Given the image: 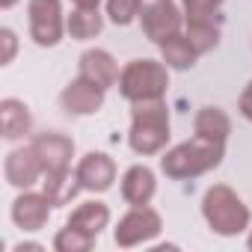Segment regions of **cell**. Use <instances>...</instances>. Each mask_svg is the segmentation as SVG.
<instances>
[{
  "instance_id": "obj_12",
  "label": "cell",
  "mask_w": 252,
  "mask_h": 252,
  "mask_svg": "<svg viewBox=\"0 0 252 252\" xmlns=\"http://www.w3.org/2000/svg\"><path fill=\"white\" fill-rule=\"evenodd\" d=\"M51 199L45 193H30L24 190L15 202H12V222L21 228V231H39L45 228L48 217H51Z\"/></svg>"
},
{
  "instance_id": "obj_22",
  "label": "cell",
  "mask_w": 252,
  "mask_h": 252,
  "mask_svg": "<svg viewBox=\"0 0 252 252\" xmlns=\"http://www.w3.org/2000/svg\"><path fill=\"white\" fill-rule=\"evenodd\" d=\"M92 246H95V237H89V234H83V231H77L71 225L60 228L57 237H54V249L57 252H89Z\"/></svg>"
},
{
  "instance_id": "obj_24",
  "label": "cell",
  "mask_w": 252,
  "mask_h": 252,
  "mask_svg": "<svg viewBox=\"0 0 252 252\" xmlns=\"http://www.w3.org/2000/svg\"><path fill=\"white\" fill-rule=\"evenodd\" d=\"M140 12H143V0H107V15L119 27H128Z\"/></svg>"
},
{
  "instance_id": "obj_30",
  "label": "cell",
  "mask_w": 252,
  "mask_h": 252,
  "mask_svg": "<svg viewBox=\"0 0 252 252\" xmlns=\"http://www.w3.org/2000/svg\"><path fill=\"white\" fill-rule=\"evenodd\" d=\"M246 246H249V252H252V231H249V237H246Z\"/></svg>"
},
{
  "instance_id": "obj_20",
  "label": "cell",
  "mask_w": 252,
  "mask_h": 252,
  "mask_svg": "<svg viewBox=\"0 0 252 252\" xmlns=\"http://www.w3.org/2000/svg\"><path fill=\"white\" fill-rule=\"evenodd\" d=\"M101 27H104V18L98 15V9H77L74 6V12L65 18V30L71 33V39H80V42L95 39L101 33Z\"/></svg>"
},
{
  "instance_id": "obj_23",
  "label": "cell",
  "mask_w": 252,
  "mask_h": 252,
  "mask_svg": "<svg viewBox=\"0 0 252 252\" xmlns=\"http://www.w3.org/2000/svg\"><path fill=\"white\" fill-rule=\"evenodd\" d=\"M184 6V21L187 24H202V21H220L217 12L222 0H181Z\"/></svg>"
},
{
  "instance_id": "obj_4",
  "label": "cell",
  "mask_w": 252,
  "mask_h": 252,
  "mask_svg": "<svg viewBox=\"0 0 252 252\" xmlns=\"http://www.w3.org/2000/svg\"><path fill=\"white\" fill-rule=\"evenodd\" d=\"M169 65L158 60H131L119 74V89L131 104L137 101H158L166 95L169 86Z\"/></svg>"
},
{
  "instance_id": "obj_7",
  "label": "cell",
  "mask_w": 252,
  "mask_h": 252,
  "mask_svg": "<svg viewBox=\"0 0 252 252\" xmlns=\"http://www.w3.org/2000/svg\"><path fill=\"white\" fill-rule=\"evenodd\" d=\"M140 21H143V33L155 45H163L166 39H172V36L181 33L184 12L172 3V0H152L149 6H143Z\"/></svg>"
},
{
  "instance_id": "obj_21",
  "label": "cell",
  "mask_w": 252,
  "mask_h": 252,
  "mask_svg": "<svg viewBox=\"0 0 252 252\" xmlns=\"http://www.w3.org/2000/svg\"><path fill=\"white\" fill-rule=\"evenodd\" d=\"M187 39L199 54H208L220 42V21H202V24H187Z\"/></svg>"
},
{
  "instance_id": "obj_17",
  "label": "cell",
  "mask_w": 252,
  "mask_h": 252,
  "mask_svg": "<svg viewBox=\"0 0 252 252\" xmlns=\"http://www.w3.org/2000/svg\"><path fill=\"white\" fill-rule=\"evenodd\" d=\"M77 190H83L77 181V172L71 175L68 169H54L42 175V193L51 199V205H68Z\"/></svg>"
},
{
  "instance_id": "obj_26",
  "label": "cell",
  "mask_w": 252,
  "mask_h": 252,
  "mask_svg": "<svg viewBox=\"0 0 252 252\" xmlns=\"http://www.w3.org/2000/svg\"><path fill=\"white\" fill-rule=\"evenodd\" d=\"M237 110H240L243 119L252 122V80L246 83V89H243V95H240V101H237Z\"/></svg>"
},
{
  "instance_id": "obj_16",
  "label": "cell",
  "mask_w": 252,
  "mask_h": 252,
  "mask_svg": "<svg viewBox=\"0 0 252 252\" xmlns=\"http://www.w3.org/2000/svg\"><path fill=\"white\" fill-rule=\"evenodd\" d=\"M107 222H110V208L104 202H98V199L77 205L71 211V217H68V225L83 231V234H89V237H98L107 228Z\"/></svg>"
},
{
  "instance_id": "obj_10",
  "label": "cell",
  "mask_w": 252,
  "mask_h": 252,
  "mask_svg": "<svg viewBox=\"0 0 252 252\" xmlns=\"http://www.w3.org/2000/svg\"><path fill=\"white\" fill-rule=\"evenodd\" d=\"M3 172H6V181L18 190H30L33 184H39V178L45 175V166L42 160L36 158L33 146H24V149H15L6 155V163H3Z\"/></svg>"
},
{
  "instance_id": "obj_18",
  "label": "cell",
  "mask_w": 252,
  "mask_h": 252,
  "mask_svg": "<svg viewBox=\"0 0 252 252\" xmlns=\"http://www.w3.org/2000/svg\"><path fill=\"white\" fill-rule=\"evenodd\" d=\"M193 128L199 137L205 140H214V143H225L228 134H231V119L220 110V107H202L196 113V122H193Z\"/></svg>"
},
{
  "instance_id": "obj_2",
  "label": "cell",
  "mask_w": 252,
  "mask_h": 252,
  "mask_svg": "<svg viewBox=\"0 0 252 252\" xmlns=\"http://www.w3.org/2000/svg\"><path fill=\"white\" fill-rule=\"evenodd\" d=\"M202 217H205L208 228L214 234H220V237H234V234L246 231L249 222H252V214L243 205V199L225 184H214V187L205 190Z\"/></svg>"
},
{
  "instance_id": "obj_11",
  "label": "cell",
  "mask_w": 252,
  "mask_h": 252,
  "mask_svg": "<svg viewBox=\"0 0 252 252\" xmlns=\"http://www.w3.org/2000/svg\"><path fill=\"white\" fill-rule=\"evenodd\" d=\"M36 158L42 160L45 172H54V169H68L71 163V155H74V143L65 137V134H57V131H48V134H36L30 140Z\"/></svg>"
},
{
  "instance_id": "obj_28",
  "label": "cell",
  "mask_w": 252,
  "mask_h": 252,
  "mask_svg": "<svg viewBox=\"0 0 252 252\" xmlns=\"http://www.w3.org/2000/svg\"><path fill=\"white\" fill-rule=\"evenodd\" d=\"M24 249H42V243H18L15 252H24Z\"/></svg>"
},
{
  "instance_id": "obj_6",
  "label": "cell",
  "mask_w": 252,
  "mask_h": 252,
  "mask_svg": "<svg viewBox=\"0 0 252 252\" xmlns=\"http://www.w3.org/2000/svg\"><path fill=\"white\" fill-rule=\"evenodd\" d=\"M27 15H30V36L36 45H42V48L60 45L63 33H65L60 0H30Z\"/></svg>"
},
{
  "instance_id": "obj_27",
  "label": "cell",
  "mask_w": 252,
  "mask_h": 252,
  "mask_svg": "<svg viewBox=\"0 0 252 252\" xmlns=\"http://www.w3.org/2000/svg\"><path fill=\"white\" fill-rule=\"evenodd\" d=\"M71 3H74L77 9H98L101 0H71Z\"/></svg>"
},
{
  "instance_id": "obj_14",
  "label": "cell",
  "mask_w": 252,
  "mask_h": 252,
  "mask_svg": "<svg viewBox=\"0 0 252 252\" xmlns=\"http://www.w3.org/2000/svg\"><path fill=\"white\" fill-rule=\"evenodd\" d=\"M119 74H122V71H119L116 60H113L107 51H101V48H92V51H86V54L80 57V77L98 83L101 89H110V86L119 80Z\"/></svg>"
},
{
  "instance_id": "obj_5",
  "label": "cell",
  "mask_w": 252,
  "mask_h": 252,
  "mask_svg": "<svg viewBox=\"0 0 252 252\" xmlns=\"http://www.w3.org/2000/svg\"><path fill=\"white\" fill-rule=\"evenodd\" d=\"M160 231H163L160 214H158L155 208H149V205H140V208L128 211V214L119 220V225H116V231H113V240H116V246H122V249H134V246L149 243V240L158 237Z\"/></svg>"
},
{
  "instance_id": "obj_9",
  "label": "cell",
  "mask_w": 252,
  "mask_h": 252,
  "mask_svg": "<svg viewBox=\"0 0 252 252\" xmlns=\"http://www.w3.org/2000/svg\"><path fill=\"white\" fill-rule=\"evenodd\" d=\"M74 172H77L80 187L89 190V193H104V190H110L113 181H116V163H113V158L104 155V152H89V155H83Z\"/></svg>"
},
{
  "instance_id": "obj_15",
  "label": "cell",
  "mask_w": 252,
  "mask_h": 252,
  "mask_svg": "<svg viewBox=\"0 0 252 252\" xmlns=\"http://www.w3.org/2000/svg\"><path fill=\"white\" fill-rule=\"evenodd\" d=\"M0 128H3L6 140H21L33 128V116L24 101L18 98H3L0 101Z\"/></svg>"
},
{
  "instance_id": "obj_8",
  "label": "cell",
  "mask_w": 252,
  "mask_h": 252,
  "mask_svg": "<svg viewBox=\"0 0 252 252\" xmlns=\"http://www.w3.org/2000/svg\"><path fill=\"white\" fill-rule=\"evenodd\" d=\"M104 92H107V89H101L98 83H92V80H86V77H77V80H71V83L63 89L60 104H63V110L71 113V116H92V113H98V110L104 107Z\"/></svg>"
},
{
  "instance_id": "obj_3",
  "label": "cell",
  "mask_w": 252,
  "mask_h": 252,
  "mask_svg": "<svg viewBox=\"0 0 252 252\" xmlns=\"http://www.w3.org/2000/svg\"><path fill=\"white\" fill-rule=\"evenodd\" d=\"M169 140V110L163 98L137 101L131 113V134L128 143L137 155H158Z\"/></svg>"
},
{
  "instance_id": "obj_1",
  "label": "cell",
  "mask_w": 252,
  "mask_h": 252,
  "mask_svg": "<svg viewBox=\"0 0 252 252\" xmlns=\"http://www.w3.org/2000/svg\"><path fill=\"white\" fill-rule=\"evenodd\" d=\"M222 155H225V143H214V140H205L196 134L193 140L169 149L160 158V169L169 178L184 181V178H196V175H205L208 169L220 166Z\"/></svg>"
},
{
  "instance_id": "obj_19",
  "label": "cell",
  "mask_w": 252,
  "mask_h": 252,
  "mask_svg": "<svg viewBox=\"0 0 252 252\" xmlns=\"http://www.w3.org/2000/svg\"><path fill=\"white\" fill-rule=\"evenodd\" d=\"M196 57H199V51L193 48V42L187 39V36H172V39H166L163 45H160V60L169 65V68H178V71H187V68H193L196 65Z\"/></svg>"
},
{
  "instance_id": "obj_13",
  "label": "cell",
  "mask_w": 252,
  "mask_h": 252,
  "mask_svg": "<svg viewBox=\"0 0 252 252\" xmlns=\"http://www.w3.org/2000/svg\"><path fill=\"white\" fill-rule=\"evenodd\" d=\"M155 193H158V181L149 166H131L122 175V196L128 205H134V208L149 205L155 199Z\"/></svg>"
},
{
  "instance_id": "obj_29",
  "label": "cell",
  "mask_w": 252,
  "mask_h": 252,
  "mask_svg": "<svg viewBox=\"0 0 252 252\" xmlns=\"http://www.w3.org/2000/svg\"><path fill=\"white\" fill-rule=\"evenodd\" d=\"M18 3V0H0V9H12Z\"/></svg>"
},
{
  "instance_id": "obj_25",
  "label": "cell",
  "mask_w": 252,
  "mask_h": 252,
  "mask_svg": "<svg viewBox=\"0 0 252 252\" xmlns=\"http://www.w3.org/2000/svg\"><path fill=\"white\" fill-rule=\"evenodd\" d=\"M0 45H3V54H0V65H9L15 60V48H18V39L9 27L0 30Z\"/></svg>"
}]
</instances>
